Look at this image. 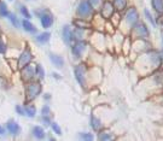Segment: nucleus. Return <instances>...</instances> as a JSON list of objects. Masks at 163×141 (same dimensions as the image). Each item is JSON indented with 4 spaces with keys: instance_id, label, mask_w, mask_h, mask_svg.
<instances>
[{
    "instance_id": "obj_9",
    "label": "nucleus",
    "mask_w": 163,
    "mask_h": 141,
    "mask_svg": "<svg viewBox=\"0 0 163 141\" xmlns=\"http://www.w3.org/2000/svg\"><path fill=\"white\" fill-rule=\"evenodd\" d=\"M85 48H86V43L84 42L82 40H80V41H77V42L71 46V52H73V54L75 55L76 58H80L82 52L85 51Z\"/></svg>"
},
{
    "instance_id": "obj_14",
    "label": "nucleus",
    "mask_w": 163,
    "mask_h": 141,
    "mask_svg": "<svg viewBox=\"0 0 163 141\" xmlns=\"http://www.w3.org/2000/svg\"><path fill=\"white\" fill-rule=\"evenodd\" d=\"M22 27H23V29H24L25 32L32 33V34H35V33H36V28H35L28 20H23V22H22Z\"/></svg>"
},
{
    "instance_id": "obj_22",
    "label": "nucleus",
    "mask_w": 163,
    "mask_h": 141,
    "mask_svg": "<svg viewBox=\"0 0 163 141\" xmlns=\"http://www.w3.org/2000/svg\"><path fill=\"white\" fill-rule=\"evenodd\" d=\"M24 112H25V115H27L28 117L33 118V117L35 116V113H36V108H35L34 105H28V106L24 108Z\"/></svg>"
},
{
    "instance_id": "obj_25",
    "label": "nucleus",
    "mask_w": 163,
    "mask_h": 141,
    "mask_svg": "<svg viewBox=\"0 0 163 141\" xmlns=\"http://www.w3.org/2000/svg\"><path fill=\"white\" fill-rule=\"evenodd\" d=\"M35 71H36V75L39 76L40 78H43V77H45V70H43V66L40 64L35 65Z\"/></svg>"
},
{
    "instance_id": "obj_20",
    "label": "nucleus",
    "mask_w": 163,
    "mask_h": 141,
    "mask_svg": "<svg viewBox=\"0 0 163 141\" xmlns=\"http://www.w3.org/2000/svg\"><path fill=\"white\" fill-rule=\"evenodd\" d=\"M91 127L94 130H99L102 128V123H100V119L97 118L96 116H91Z\"/></svg>"
},
{
    "instance_id": "obj_8",
    "label": "nucleus",
    "mask_w": 163,
    "mask_h": 141,
    "mask_svg": "<svg viewBox=\"0 0 163 141\" xmlns=\"http://www.w3.org/2000/svg\"><path fill=\"white\" fill-rule=\"evenodd\" d=\"M134 32L137 33V35L141 37V39H146V37H149V29H147V27L144 24V23H137L134 27Z\"/></svg>"
},
{
    "instance_id": "obj_32",
    "label": "nucleus",
    "mask_w": 163,
    "mask_h": 141,
    "mask_svg": "<svg viewBox=\"0 0 163 141\" xmlns=\"http://www.w3.org/2000/svg\"><path fill=\"white\" fill-rule=\"evenodd\" d=\"M16 111H17V113L21 115V116L25 115V112H24V108H22L21 105H17V106H16Z\"/></svg>"
},
{
    "instance_id": "obj_21",
    "label": "nucleus",
    "mask_w": 163,
    "mask_h": 141,
    "mask_svg": "<svg viewBox=\"0 0 163 141\" xmlns=\"http://www.w3.org/2000/svg\"><path fill=\"white\" fill-rule=\"evenodd\" d=\"M50 37H51V34H50V33H47V32L43 33V34H40V35L36 36V41L40 43H45L50 40Z\"/></svg>"
},
{
    "instance_id": "obj_5",
    "label": "nucleus",
    "mask_w": 163,
    "mask_h": 141,
    "mask_svg": "<svg viewBox=\"0 0 163 141\" xmlns=\"http://www.w3.org/2000/svg\"><path fill=\"white\" fill-rule=\"evenodd\" d=\"M114 12H115L114 4H111L110 1H104V4L102 5V9H100V16L104 20H110L114 16Z\"/></svg>"
},
{
    "instance_id": "obj_12",
    "label": "nucleus",
    "mask_w": 163,
    "mask_h": 141,
    "mask_svg": "<svg viewBox=\"0 0 163 141\" xmlns=\"http://www.w3.org/2000/svg\"><path fill=\"white\" fill-rule=\"evenodd\" d=\"M40 21L43 28H50L53 23V17L50 13H43V16H40Z\"/></svg>"
},
{
    "instance_id": "obj_3",
    "label": "nucleus",
    "mask_w": 163,
    "mask_h": 141,
    "mask_svg": "<svg viewBox=\"0 0 163 141\" xmlns=\"http://www.w3.org/2000/svg\"><path fill=\"white\" fill-rule=\"evenodd\" d=\"M36 75V71H35V66L33 64H28L25 66H23L21 70V77L23 81L25 82H29L34 78V76Z\"/></svg>"
},
{
    "instance_id": "obj_31",
    "label": "nucleus",
    "mask_w": 163,
    "mask_h": 141,
    "mask_svg": "<svg viewBox=\"0 0 163 141\" xmlns=\"http://www.w3.org/2000/svg\"><path fill=\"white\" fill-rule=\"evenodd\" d=\"M6 51H7V47H6V45L2 42V41H0V53L5 54V53H6Z\"/></svg>"
},
{
    "instance_id": "obj_16",
    "label": "nucleus",
    "mask_w": 163,
    "mask_h": 141,
    "mask_svg": "<svg viewBox=\"0 0 163 141\" xmlns=\"http://www.w3.org/2000/svg\"><path fill=\"white\" fill-rule=\"evenodd\" d=\"M152 78H153V81H155V83H156L157 86H160L163 88V70L157 71L156 74H153Z\"/></svg>"
},
{
    "instance_id": "obj_4",
    "label": "nucleus",
    "mask_w": 163,
    "mask_h": 141,
    "mask_svg": "<svg viewBox=\"0 0 163 141\" xmlns=\"http://www.w3.org/2000/svg\"><path fill=\"white\" fill-rule=\"evenodd\" d=\"M139 20V15H138V11L135 7H130L129 10L126 12V16H125V22H127V24L129 25L130 28H133Z\"/></svg>"
},
{
    "instance_id": "obj_26",
    "label": "nucleus",
    "mask_w": 163,
    "mask_h": 141,
    "mask_svg": "<svg viewBox=\"0 0 163 141\" xmlns=\"http://www.w3.org/2000/svg\"><path fill=\"white\" fill-rule=\"evenodd\" d=\"M9 18H10L11 23L16 27V28H20V22H18V20H17V17H16V15H13V13H10L9 15Z\"/></svg>"
},
{
    "instance_id": "obj_15",
    "label": "nucleus",
    "mask_w": 163,
    "mask_h": 141,
    "mask_svg": "<svg viewBox=\"0 0 163 141\" xmlns=\"http://www.w3.org/2000/svg\"><path fill=\"white\" fill-rule=\"evenodd\" d=\"M33 134H34V136L38 138L39 140H43V138H45V135H46V133H45L43 128L39 127V126H36V127L33 128Z\"/></svg>"
},
{
    "instance_id": "obj_35",
    "label": "nucleus",
    "mask_w": 163,
    "mask_h": 141,
    "mask_svg": "<svg viewBox=\"0 0 163 141\" xmlns=\"http://www.w3.org/2000/svg\"><path fill=\"white\" fill-rule=\"evenodd\" d=\"M88 2L92 5V7L93 6H97V5H99L100 4V0H88Z\"/></svg>"
},
{
    "instance_id": "obj_13",
    "label": "nucleus",
    "mask_w": 163,
    "mask_h": 141,
    "mask_svg": "<svg viewBox=\"0 0 163 141\" xmlns=\"http://www.w3.org/2000/svg\"><path fill=\"white\" fill-rule=\"evenodd\" d=\"M50 59H51V62L53 63V65L56 66V68H58V69L63 68V65H64V59H63L61 55H57V54L51 53L50 54Z\"/></svg>"
},
{
    "instance_id": "obj_28",
    "label": "nucleus",
    "mask_w": 163,
    "mask_h": 141,
    "mask_svg": "<svg viewBox=\"0 0 163 141\" xmlns=\"http://www.w3.org/2000/svg\"><path fill=\"white\" fill-rule=\"evenodd\" d=\"M80 138L82 140H93V135L91 133H81L80 134Z\"/></svg>"
},
{
    "instance_id": "obj_23",
    "label": "nucleus",
    "mask_w": 163,
    "mask_h": 141,
    "mask_svg": "<svg viewBox=\"0 0 163 141\" xmlns=\"http://www.w3.org/2000/svg\"><path fill=\"white\" fill-rule=\"evenodd\" d=\"M74 24H75V27L80 28V29H87V28L91 27V24L85 21H82V18H81V20H75V21H74Z\"/></svg>"
},
{
    "instance_id": "obj_6",
    "label": "nucleus",
    "mask_w": 163,
    "mask_h": 141,
    "mask_svg": "<svg viewBox=\"0 0 163 141\" xmlns=\"http://www.w3.org/2000/svg\"><path fill=\"white\" fill-rule=\"evenodd\" d=\"M74 74H75L77 82L81 86H85L86 85V68H85V65H76L74 69Z\"/></svg>"
},
{
    "instance_id": "obj_39",
    "label": "nucleus",
    "mask_w": 163,
    "mask_h": 141,
    "mask_svg": "<svg viewBox=\"0 0 163 141\" xmlns=\"http://www.w3.org/2000/svg\"><path fill=\"white\" fill-rule=\"evenodd\" d=\"M162 54H163V50H162Z\"/></svg>"
},
{
    "instance_id": "obj_29",
    "label": "nucleus",
    "mask_w": 163,
    "mask_h": 141,
    "mask_svg": "<svg viewBox=\"0 0 163 141\" xmlns=\"http://www.w3.org/2000/svg\"><path fill=\"white\" fill-rule=\"evenodd\" d=\"M51 127H52V130H53L56 134H58V135H61V134H62V129H61V127H59L56 122H53V123L51 124Z\"/></svg>"
},
{
    "instance_id": "obj_7",
    "label": "nucleus",
    "mask_w": 163,
    "mask_h": 141,
    "mask_svg": "<svg viewBox=\"0 0 163 141\" xmlns=\"http://www.w3.org/2000/svg\"><path fill=\"white\" fill-rule=\"evenodd\" d=\"M32 59H33V54H32V52H30V50H29V48H25V50L21 53L20 58H18V68H21L22 69L23 66L30 64Z\"/></svg>"
},
{
    "instance_id": "obj_33",
    "label": "nucleus",
    "mask_w": 163,
    "mask_h": 141,
    "mask_svg": "<svg viewBox=\"0 0 163 141\" xmlns=\"http://www.w3.org/2000/svg\"><path fill=\"white\" fill-rule=\"evenodd\" d=\"M43 122L45 126H50L51 121H50V118L47 117V115H43Z\"/></svg>"
},
{
    "instance_id": "obj_38",
    "label": "nucleus",
    "mask_w": 163,
    "mask_h": 141,
    "mask_svg": "<svg viewBox=\"0 0 163 141\" xmlns=\"http://www.w3.org/2000/svg\"><path fill=\"white\" fill-rule=\"evenodd\" d=\"M53 76L56 77V78H59V76H58V74H53Z\"/></svg>"
},
{
    "instance_id": "obj_36",
    "label": "nucleus",
    "mask_w": 163,
    "mask_h": 141,
    "mask_svg": "<svg viewBox=\"0 0 163 141\" xmlns=\"http://www.w3.org/2000/svg\"><path fill=\"white\" fill-rule=\"evenodd\" d=\"M4 133H5V128L2 126H0V135H2Z\"/></svg>"
},
{
    "instance_id": "obj_27",
    "label": "nucleus",
    "mask_w": 163,
    "mask_h": 141,
    "mask_svg": "<svg viewBox=\"0 0 163 141\" xmlns=\"http://www.w3.org/2000/svg\"><path fill=\"white\" fill-rule=\"evenodd\" d=\"M21 13L27 18V20H29V18H32V16H30V13H29V11L28 9L25 7V6H21Z\"/></svg>"
},
{
    "instance_id": "obj_24",
    "label": "nucleus",
    "mask_w": 163,
    "mask_h": 141,
    "mask_svg": "<svg viewBox=\"0 0 163 141\" xmlns=\"http://www.w3.org/2000/svg\"><path fill=\"white\" fill-rule=\"evenodd\" d=\"M111 139H114L112 138V135L108 133V131H102V133H99V135H98V140H111Z\"/></svg>"
},
{
    "instance_id": "obj_10",
    "label": "nucleus",
    "mask_w": 163,
    "mask_h": 141,
    "mask_svg": "<svg viewBox=\"0 0 163 141\" xmlns=\"http://www.w3.org/2000/svg\"><path fill=\"white\" fill-rule=\"evenodd\" d=\"M74 39V33L70 29L69 25H64L63 27V40L66 43H70Z\"/></svg>"
},
{
    "instance_id": "obj_37",
    "label": "nucleus",
    "mask_w": 163,
    "mask_h": 141,
    "mask_svg": "<svg viewBox=\"0 0 163 141\" xmlns=\"http://www.w3.org/2000/svg\"><path fill=\"white\" fill-rule=\"evenodd\" d=\"M50 95H48V94H46V95H45V99H46V100H48V99H50Z\"/></svg>"
},
{
    "instance_id": "obj_19",
    "label": "nucleus",
    "mask_w": 163,
    "mask_h": 141,
    "mask_svg": "<svg viewBox=\"0 0 163 141\" xmlns=\"http://www.w3.org/2000/svg\"><path fill=\"white\" fill-rule=\"evenodd\" d=\"M10 12L7 10V5L5 1H0V17H9Z\"/></svg>"
},
{
    "instance_id": "obj_2",
    "label": "nucleus",
    "mask_w": 163,
    "mask_h": 141,
    "mask_svg": "<svg viewBox=\"0 0 163 141\" xmlns=\"http://www.w3.org/2000/svg\"><path fill=\"white\" fill-rule=\"evenodd\" d=\"M93 13V7L88 0H81L77 6V15L80 18H87Z\"/></svg>"
},
{
    "instance_id": "obj_30",
    "label": "nucleus",
    "mask_w": 163,
    "mask_h": 141,
    "mask_svg": "<svg viewBox=\"0 0 163 141\" xmlns=\"http://www.w3.org/2000/svg\"><path fill=\"white\" fill-rule=\"evenodd\" d=\"M144 13H145V16H146V18L150 21V23H151L152 25L155 27V21H153V18H152V16H151V13H150V11L147 10V9H145L144 10Z\"/></svg>"
},
{
    "instance_id": "obj_17",
    "label": "nucleus",
    "mask_w": 163,
    "mask_h": 141,
    "mask_svg": "<svg viewBox=\"0 0 163 141\" xmlns=\"http://www.w3.org/2000/svg\"><path fill=\"white\" fill-rule=\"evenodd\" d=\"M112 4H114L115 10L123 11L126 9V6H127V0H114Z\"/></svg>"
},
{
    "instance_id": "obj_34",
    "label": "nucleus",
    "mask_w": 163,
    "mask_h": 141,
    "mask_svg": "<svg viewBox=\"0 0 163 141\" xmlns=\"http://www.w3.org/2000/svg\"><path fill=\"white\" fill-rule=\"evenodd\" d=\"M41 111H43V115H47V116H48V113H50V106H48V105H43Z\"/></svg>"
},
{
    "instance_id": "obj_18",
    "label": "nucleus",
    "mask_w": 163,
    "mask_h": 141,
    "mask_svg": "<svg viewBox=\"0 0 163 141\" xmlns=\"http://www.w3.org/2000/svg\"><path fill=\"white\" fill-rule=\"evenodd\" d=\"M151 4L156 12L163 13V0H151Z\"/></svg>"
},
{
    "instance_id": "obj_1",
    "label": "nucleus",
    "mask_w": 163,
    "mask_h": 141,
    "mask_svg": "<svg viewBox=\"0 0 163 141\" xmlns=\"http://www.w3.org/2000/svg\"><path fill=\"white\" fill-rule=\"evenodd\" d=\"M25 93H27L25 94V101L27 103L34 100L35 98L41 93V85H40V82H29L27 85Z\"/></svg>"
},
{
    "instance_id": "obj_11",
    "label": "nucleus",
    "mask_w": 163,
    "mask_h": 141,
    "mask_svg": "<svg viewBox=\"0 0 163 141\" xmlns=\"http://www.w3.org/2000/svg\"><path fill=\"white\" fill-rule=\"evenodd\" d=\"M6 128H7V130L10 131L12 135H17V134L21 131V128H20L18 123H17V122H15V121H12V119H10V121L7 122Z\"/></svg>"
}]
</instances>
